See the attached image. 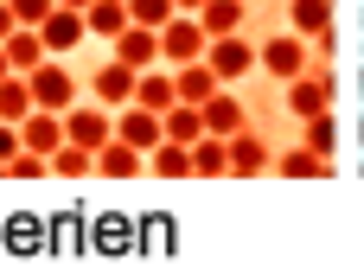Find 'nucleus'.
I'll return each mask as SVG.
<instances>
[{
  "mask_svg": "<svg viewBox=\"0 0 364 268\" xmlns=\"http://www.w3.org/2000/svg\"><path fill=\"white\" fill-rule=\"evenodd\" d=\"M211 51V32H205V19L198 13H173L166 26H160V58L179 70V64H198Z\"/></svg>",
  "mask_w": 364,
  "mask_h": 268,
  "instance_id": "nucleus-1",
  "label": "nucleus"
},
{
  "mask_svg": "<svg viewBox=\"0 0 364 268\" xmlns=\"http://www.w3.org/2000/svg\"><path fill=\"white\" fill-rule=\"evenodd\" d=\"M333 90H339V77H333V70H301V77L288 83V115H294V122L326 115V109H333Z\"/></svg>",
  "mask_w": 364,
  "mask_h": 268,
  "instance_id": "nucleus-2",
  "label": "nucleus"
},
{
  "mask_svg": "<svg viewBox=\"0 0 364 268\" xmlns=\"http://www.w3.org/2000/svg\"><path fill=\"white\" fill-rule=\"evenodd\" d=\"M64 134L77 141V147H109L115 141V109H102V102H70L64 109Z\"/></svg>",
  "mask_w": 364,
  "mask_h": 268,
  "instance_id": "nucleus-3",
  "label": "nucleus"
},
{
  "mask_svg": "<svg viewBox=\"0 0 364 268\" xmlns=\"http://www.w3.org/2000/svg\"><path fill=\"white\" fill-rule=\"evenodd\" d=\"M134 90H141V70H134V64H122V58H109V64L90 77V102H102V109H128V102H134Z\"/></svg>",
  "mask_w": 364,
  "mask_h": 268,
  "instance_id": "nucleus-4",
  "label": "nucleus"
},
{
  "mask_svg": "<svg viewBox=\"0 0 364 268\" xmlns=\"http://www.w3.org/2000/svg\"><path fill=\"white\" fill-rule=\"evenodd\" d=\"M205 64H211V70H218V77L230 83V77H250V70L262 64V51H256V45H250L243 32H224V38H211V51H205Z\"/></svg>",
  "mask_w": 364,
  "mask_h": 268,
  "instance_id": "nucleus-5",
  "label": "nucleus"
},
{
  "mask_svg": "<svg viewBox=\"0 0 364 268\" xmlns=\"http://www.w3.org/2000/svg\"><path fill=\"white\" fill-rule=\"evenodd\" d=\"M26 77H32V102H38V109H58V115H64V109L77 102V77H70L58 58H45V64L26 70Z\"/></svg>",
  "mask_w": 364,
  "mask_h": 268,
  "instance_id": "nucleus-6",
  "label": "nucleus"
},
{
  "mask_svg": "<svg viewBox=\"0 0 364 268\" xmlns=\"http://www.w3.org/2000/svg\"><path fill=\"white\" fill-rule=\"evenodd\" d=\"M115 134H122L128 147L154 154V147L166 141V115H160V109H141V102H128V109H115Z\"/></svg>",
  "mask_w": 364,
  "mask_h": 268,
  "instance_id": "nucleus-7",
  "label": "nucleus"
},
{
  "mask_svg": "<svg viewBox=\"0 0 364 268\" xmlns=\"http://www.w3.org/2000/svg\"><path fill=\"white\" fill-rule=\"evenodd\" d=\"M262 70H269V77H288V83H294V77L307 70V38H301V32H275V38L262 45Z\"/></svg>",
  "mask_w": 364,
  "mask_h": 268,
  "instance_id": "nucleus-8",
  "label": "nucleus"
},
{
  "mask_svg": "<svg viewBox=\"0 0 364 268\" xmlns=\"http://www.w3.org/2000/svg\"><path fill=\"white\" fill-rule=\"evenodd\" d=\"M38 32H45V51H51V58H64V51H77V45L90 38V19H83L77 6H58Z\"/></svg>",
  "mask_w": 364,
  "mask_h": 268,
  "instance_id": "nucleus-9",
  "label": "nucleus"
},
{
  "mask_svg": "<svg viewBox=\"0 0 364 268\" xmlns=\"http://www.w3.org/2000/svg\"><path fill=\"white\" fill-rule=\"evenodd\" d=\"M109 45H115V58L134 64V70H154V64H160V26H128V32L109 38Z\"/></svg>",
  "mask_w": 364,
  "mask_h": 268,
  "instance_id": "nucleus-10",
  "label": "nucleus"
},
{
  "mask_svg": "<svg viewBox=\"0 0 364 268\" xmlns=\"http://www.w3.org/2000/svg\"><path fill=\"white\" fill-rule=\"evenodd\" d=\"M19 141H26L32 154H58L70 134H64V115H58V109H32V115L19 122Z\"/></svg>",
  "mask_w": 364,
  "mask_h": 268,
  "instance_id": "nucleus-11",
  "label": "nucleus"
},
{
  "mask_svg": "<svg viewBox=\"0 0 364 268\" xmlns=\"http://www.w3.org/2000/svg\"><path fill=\"white\" fill-rule=\"evenodd\" d=\"M275 166V154L262 147V134H230V179H256V173H269Z\"/></svg>",
  "mask_w": 364,
  "mask_h": 268,
  "instance_id": "nucleus-12",
  "label": "nucleus"
},
{
  "mask_svg": "<svg viewBox=\"0 0 364 268\" xmlns=\"http://www.w3.org/2000/svg\"><path fill=\"white\" fill-rule=\"evenodd\" d=\"M45 58H51V51H45V32H38V26H13V32H6V64H13L19 77L38 70Z\"/></svg>",
  "mask_w": 364,
  "mask_h": 268,
  "instance_id": "nucleus-13",
  "label": "nucleus"
},
{
  "mask_svg": "<svg viewBox=\"0 0 364 268\" xmlns=\"http://www.w3.org/2000/svg\"><path fill=\"white\" fill-rule=\"evenodd\" d=\"M173 83H179V102H198V109L224 90V77H218L205 58H198V64H179V70H173Z\"/></svg>",
  "mask_w": 364,
  "mask_h": 268,
  "instance_id": "nucleus-14",
  "label": "nucleus"
},
{
  "mask_svg": "<svg viewBox=\"0 0 364 268\" xmlns=\"http://www.w3.org/2000/svg\"><path fill=\"white\" fill-rule=\"evenodd\" d=\"M141 166H147V154L128 147L122 134H115L109 147H96V173H102V179H141Z\"/></svg>",
  "mask_w": 364,
  "mask_h": 268,
  "instance_id": "nucleus-15",
  "label": "nucleus"
},
{
  "mask_svg": "<svg viewBox=\"0 0 364 268\" xmlns=\"http://www.w3.org/2000/svg\"><path fill=\"white\" fill-rule=\"evenodd\" d=\"M205 128L230 141V134H243V128H250V109H243V102H237L230 90H218V96L205 102Z\"/></svg>",
  "mask_w": 364,
  "mask_h": 268,
  "instance_id": "nucleus-16",
  "label": "nucleus"
},
{
  "mask_svg": "<svg viewBox=\"0 0 364 268\" xmlns=\"http://www.w3.org/2000/svg\"><path fill=\"white\" fill-rule=\"evenodd\" d=\"M192 173H198V179H230V141H224V134L192 141Z\"/></svg>",
  "mask_w": 364,
  "mask_h": 268,
  "instance_id": "nucleus-17",
  "label": "nucleus"
},
{
  "mask_svg": "<svg viewBox=\"0 0 364 268\" xmlns=\"http://www.w3.org/2000/svg\"><path fill=\"white\" fill-rule=\"evenodd\" d=\"M275 173H282V179H333V160L301 141V147H288V154L275 160Z\"/></svg>",
  "mask_w": 364,
  "mask_h": 268,
  "instance_id": "nucleus-18",
  "label": "nucleus"
},
{
  "mask_svg": "<svg viewBox=\"0 0 364 268\" xmlns=\"http://www.w3.org/2000/svg\"><path fill=\"white\" fill-rule=\"evenodd\" d=\"M211 128H205V109L198 102H173L166 109V141H179V147H192V141H205Z\"/></svg>",
  "mask_w": 364,
  "mask_h": 268,
  "instance_id": "nucleus-19",
  "label": "nucleus"
},
{
  "mask_svg": "<svg viewBox=\"0 0 364 268\" xmlns=\"http://www.w3.org/2000/svg\"><path fill=\"white\" fill-rule=\"evenodd\" d=\"M83 19H90V32H96V38H122V32L134 26V19H128V0H90V6H83Z\"/></svg>",
  "mask_w": 364,
  "mask_h": 268,
  "instance_id": "nucleus-20",
  "label": "nucleus"
},
{
  "mask_svg": "<svg viewBox=\"0 0 364 268\" xmlns=\"http://www.w3.org/2000/svg\"><path fill=\"white\" fill-rule=\"evenodd\" d=\"M134 102L166 115V109L179 102V83H173V70H141V90H134Z\"/></svg>",
  "mask_w": 364,
  "mask_h": 268,
  "instance_id": "nucleus-21",
  "label": "nucleus"
},
{
  "mask_svg": "<svg viewBox=\"0 0 364 268\" xmlns=\"http://www.w3.org/2000/svg\"><path fill=\"white\" fill-rule=\"evenodd\" d=\"M147 166H154V179H198L192 173V147H179V141H160L147 154Z\"/></svg>",
  "mask_w": 364,
  "mask_h": 268,
  "instance_id": "nucleus-22",
  "label": "nucleus"
},
{
  "mask_svg": "<svg viewBox=\"0 0 364 268\" xmlns=\"http://www.w3.org/2000/svg\"><path fill=\"white\" fill-rule=\"evenodd\" d=\"M32 109H38V102H32V77H19V70L0 77V122H26Z\"/></svg>",
  "mask_w": 364,
  "mask_h": 268,
  "instance_id": "nucleus-23",
  "label": "nucleus"
},
{
  "mask_svg": "<svg viewBox=\"0 0 364 268\" xmlns=\"http://www.w3.org/2000/svg\"><path fill=\"white\" fill-rule=\"evenodd\" d=\"M288 26H294L301 38L333 32V0H294V6H288Z\"/></svg>",
  "mask_w": 364,
  "mask_h": 268,
  "instance_id": "nucleus-24",
  "label": "nucleus"
},
{
  "mask_svg": "<svg viewBox=\"0 0 364 268\" xmlns=\"http://www.w3.org/2000/svg\"><path fill=\"white\" fill-rule=\"evenodd\" d=\"M90 173H96V154H90V147L64 141V147L51 154V179H90Z\"/></svg>",
  "mask_w": 364,
  "mask_h": 268,
  "instance_id": "nucleus-25",
  "label": "nucleus"
},
{
  "mask_svg": "<svg viewBox=\"0 0 364 268\" xmlns=\"http://www.w3.org/2000/svg\"><path fill=\"white\" fill-rule=\"evenodd\" d=\"M198 19H205V32H211V38L243 32V0H205V6H198Z\"/></svg>",
  "mask_w": 364,
  "mask_h": 268,
  "instance_id": "nucleus-26",
  "label": "nucleus"
},
{
  "mask_svg": "<svg viewBox=\"0 0 364 268\" xmlns=\"http://www.w3.org/2000/svg\"><path fill=\"white\" fill-rule=\"evenodd\" d=\"M301 141H307L314 154H326V160H333V154H339V122H333V109H326V115H314V122H301Z\"/></svg>",
  "mask_w": 364,
  "mask_h": 268,
  "instance_id": "nucleus-27",
  "label": "nucleus"
},
{
  "mask_svg": "<svg viewBox=\"0 0 364 268\" xmlns=\"http://www.w3.org/2000/svg\"><path fill=\"white\" fill-rule=\"evenodd\" d=\"M173 13H179L173 0H128V19H134V26H166Z\"/></svg>",
  "mask_w": 364,
  "mask_h": 268,
  "instance_id": "nucleus-28",
  "label": "nucleus"
},
{
  "mask_svg": "<svg viewBox=\"0 0 364 268\" xmlns=\"http://www.w3.org/2000/svg\"><path fill=\"white\" fill-rule=\"evenodd\" d=\"M51 13H58V0H13V19L19 26H45Z\"/></svg>",
  "mask_w": 364,
  "mask_h": 268,
  "instance_id": "nucleus-29",
  "label": "nucleus"
},
{
  "mask_svg": "<svg viewBox=\"0 0 364 268\" xmlns=\"http://www.w3.org/2000/svg\"><path fill=\"white\" fill-rule=\"evenodd\" d=\"M19 147H26V141H19V122H0V166H6Z\"/></svg>",
  "mask_w": 364,
  "mask_h": 268,
  "instance_id": "nucleus-30",
  "label": "nucleus"
},
{
  "mask_svg": "<svg viewBox=\"0 0 364 268\" xmlns=\"http://www.w3.org/2000/svg\"><path fill=\"white\" fill-rule=\"evenodd\" d=\"M19 19H13V0H0V45H6V32H13Z\"/></svg>",
  "mask_w": 364,
  "mask_h": 268,
  "instance_id": "nucleus-31",
  "label": "nucleus"
},
{
  "mask_svg": "<svg viewBox=\"0 0 364 268\" xmlns=\"http://www.w3.org/2000/svg\"><path fill=\"white\" fill-rule=\"evenodd\" d=\"M173 6H179V13H198V6H205V0H173Z\"/></svg>",
  "mask_w": 364,
  "mask_h": 268,
  "instance_id": "nucleus-32",
  "label": "nucleus"
},
{
  "mask_svg": "<svg viewBox=\"0 0 364 268\" xmlns=\"http://www.w3.org/2000/svg\"><path fill=\"white\" fill-rule=\"evenodd\" d=\"M0 77H13V64H6V45H0Z\"/></svg>",
  "mask_w": 364,
  "mask_h": 268,
  "instance_id": "nucleus-33",
  "label": "nucleus"
},
{
  "mask_svg": "<svg viewBox=\"0 0 364 268\" xmlns=\"http://www.w3.org/2000/svg\"><path fill=\"white\" fill-rule=\"evenodd\" d=\"M58 6H77V13H83V6H90V0H58Z\"/></svg>",
  "mask_w": 364,
  "mask_h": 268,
  "instance_id": "nucleus-34",
  "label": "nucleus"
},
{
  "mask_svg": "<svg viewBox=\"0 0 364 268\" xmlns=\"http://www.w3.org/2000/svg\"><path fill=\"white\" fill-rule=\"evenodd\" d=\"M358 147H364V115H358Z\"/></svg>",
  "mask_w": 364,
  "mask_h": 268,
  "instance_id": "nucleus-35",
  "label": "nucleus"
},
{
  "mask_svg": "<svg viewBox=\"0 0 364 268\" xmlns=\"http://www.w3.org/2000/svg\"><path fill=\"white\" fill-rule=\"evenodd\" d=\"M358 96H364V70H358Z\"/></svg>",
  "mask_w": 364,
  "mask_h": 268,
  "instance_id": "nucleus-36",
  "label": "nucleus"
}]
</instances>
